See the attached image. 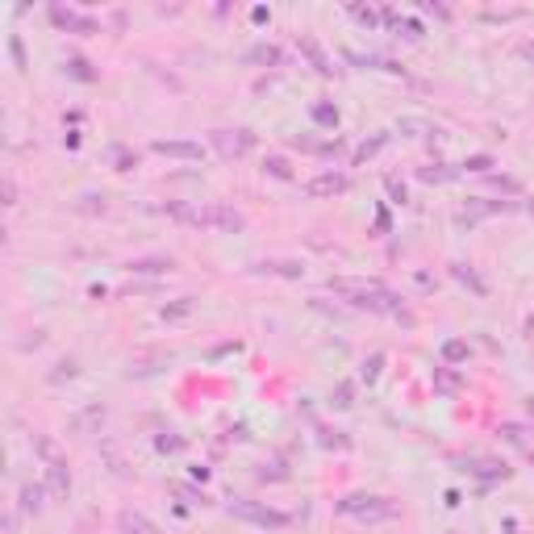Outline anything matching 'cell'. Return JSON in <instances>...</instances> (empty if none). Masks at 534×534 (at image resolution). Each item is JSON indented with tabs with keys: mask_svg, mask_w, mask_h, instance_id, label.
Listing matches in <instances>:
<instances>
[{
	"mask_svg": "<svg viewBox=\"0 0 534 534\" xmlns=\"http://www.w3.org/2000/svg\"><path fill=\"white\" fill-rule=\"evenodd\" d=\"M455 468H459L463 476L480 480V485H497V480H509V463H501V459H489V455H459V459H455Z\"/></svg>",
	"mask_w": 534,
	"mask_h": 534,
	"instance_id": "4",
	"label": "cell"
},
{
	"mask_svg": "<svg viewBox=\"0 0 534 534\" xmlns=\"http://www.w3.org/2000/svg\"><path fill=\"white\" fill-rule=\"evenodd\" d=\"M76 209H80V213H88V218H92V213H105V196H100V192H84Z\"/></svg>",
	"mask_w": 534,
	"mask_h": 534,
	"instance_id": "31",
	"label": "cell"
},
{
	"mask_svg": "<svg viewBox=\"0 0 534 534\" xmlns=\"http://www.w3.org/2000/svg\"><path fill=\"white\" fill-rule=\"evenodd\" d=\"M247 59H251V63H267V67H280V63H284V50L271 46V42H259V46H251Z\"/></svg>",
	"mask_w": 534,
	"mask_h": 534,
	"instance_id": "18",
	"label": "cell"
},
{
	"mask_svg": "<svg viewBox=\"0 0 534 534\" xmlns=\"http://www.w3.org/2000/svg\"><path fill=\"white\" fill-rule=\"evenodd\" d=\"M172 492H176V497H188L192 505H209V497H205V492L192 489V485H184V480H176V485H172Z\"/></svg>",
	"mask_w": 534,
	"mask_h": 534,
	"instance_id": "32",
	"label": "cell"
},
{
	"mask_svg": "<svg viewBox=\"0 0 534 534\" xmlns=\"http://www.w3.org/2000/svg\"><path fill=\"white\" fill-rule=\"evenodd\" d=\"M109 155H113V163H117V172H134V167H138V155H134L130 146H113Z\"/></svg>",
	"mask_w": 534,
	"mask_h": 534,
	"instance_id": "29",
	"label": "cell"
},
{
	"mask_svg": "<svg viewBox=\"0 0 534 534\" xmlns=\"http://www.w3.org/2000/svg\"><path fill=\"white\" fill-rule=\"evenodd\" d=\"M492 188H501V192H509V196H518L522 188H518V179H509V176H489Z\"/></svg>",
	"mask_w": 534,
	"mask_h": 534,
	"instance_id": "39",
	"label": "cell"
},
{
	"mask_svg": "<svg viewBox=\"0 0 534 534\" xmlns=\"http://www.w3.org/2000/svg\"><path fill=\"white\" fill-rule=\"evenodd\" d=\"M530 463H534V451H530Z\"/></svg>",
	"mask_w": 534,
	"mask_h": 534,
	"instance_id": "46",
	"label": "cell"
},
{
	"mask_svg": "<svg viewBox=\"0 0 534 534\" xmlns=\"http://www.w3.org/2000/svg\"><path fill=\"white\" fill-rule=\"evenodd\" d=\"M225 514L238 518V522H251V526H259V530H284V526L292 522L284 509H271V505H263V501H247V497L225 501Z\"/></svg>",
	"mask_w": 534,
	"mask_h": 534,
	"instance_id": "3",
	"label": "cell"
},
{
	"mask_svg": "<svg viewBox=\"0 0 534 534\" xmlns=\"http://www.w3.org/2000/svg\"><path fill=\"white\" fill-rule=\"evenodd\" d=\"M509 209H518V205H514V201H485V196H472L459 222H468V225H472L476 218H489V213H509Z\"/></svg>",
	"mask_w": 534,
	"mask_h": 534,
	"instance_id": "13",
	"label": "cell"
},
{
	"mask_svg": "<svg viewBox=\"0 0 534 534\" xmlns=\"http://www.w3.org/2000/svg\"><path fill=\"white\" fill-rule=\"evenodd\" d=\"M155 446H159L163 455H176V451H184V439H179V434H159Z\"/></svg>",
	"mask_w": 534,
	"mask_h": 534,
	"instance_id": "36",
	"label": "cell"
},
{
	"mask_svg": "<svg viewBox=\"0 0 534 534\" xmlns=\"http://www.w3.org/2000/svg\"><path fill=\"white\" fill-rule=\"evenodd\" d=\"M434 388L446 393V397H451V393H459V376H455V372H446V367H434Z\"/></svg>",
	"mask_w": 534,
	"mask_h": 534,
	"instance_id": "25",
	"label": "cell"
},
{
	"mask_svg": "<svg viewBox=\"0 0 534 534\" xmlns=\"http://www.w3.org/2000/svg\"><path fill=\"white\" fill-rule=\"evenodd\" d=\"M397 30H405V38H413V42L422 38V21H413V17H405V21L397 17Z\"/></svg>",
	"mask_w": 534,
	"mask_h": 534,
	"instance_id": "41",
	"label": "cell"
},
{
	"mask_svg": "<svg viewBox=\"0 0 534 534\" xmlns=\"http://www.w3.org/2000/svg\"><path fill=\"white\" fill-rule=\"evenodd\" d=\"M313 121H317V126H326V130H334V126H338V109L321 100V105H313Z\"/></svg>",
	"mask_w": 534,
	"mask_h": 534,
	"instance_id": "24",
	"label": "cell"
},
{
	"mask_svg": "<svg viewBox=\"0 0 534 534\" xmlns=\"http://www.w3.org/2000/svg\"><path fill=\"white\" fill-rule=\"evenodd\" d=\"M297 46H301V54L309 59V63H313V67H317V71H321V76H334V67H330V59H326V50L317 46V38H309V34H301V38H297Z\"/></svg>",
	"mask_w": 534,
	"mask_h": 534,
	"instance_id": "15",
	"label": "cell"
},
{
	"mask_svg": "<svg viewBox=\"0 0 534 534\" xmlns=\"http://www.w3.org/2000/svg\"><path fill=\"white\" fill-rule=\"evenodd\" d=\"M334 514H347L359 522H388L400 514V505L393 497H380V492H347L343 501H334Z\"/></svg>",
	"mask_w": 534,
	"mask_h": 534,
	"instance_id": "2",
	"label": "cell"
},
{
	"mask_svg": "<svg viewBox=\"0 0 534 534\" xmlns=\"http://www.w3.org/2000/svg\"><path fill=\"white\" fill-rule=\"evenodd\" d=\"M63 71H67L71 80H80V84H92V80H96V71H92L88 59H67V63H63Z\"/></svg>",
	"mask_w": 534,
	"mask_h": 534,
	"instance_id": "21",
	"label": "cell"
},
{
	"mask_svg": "<svg viewBox=\"0 0 534 534\" xmlns=\"http://www.w3.org/2000/svg\"><path fill=\"white\" fill-rule=\"evenodd\" d=\"M330 405H334V409H351V405H355V384H351V380H343V384L334 388Z\"/></svg>",
	"mask_w": 534,
	"mask_h": 534,
	"instance_id": "26",
	"label": "cell"
},
{
	"mask_svg": "<svg viewBox=\"0 0 534 534\" xmlns=\"http://www.w3.org/2000/svg\"><path fill=\"white\" fill-rule=\"evenodd\" d=\"M489 167H492V155H472V159L459 163V172H476V176H489Z\"/></svg>",
	"mask_w": 534,
	"mask_h": 534,
	"instance_id": "30",
	"label": "cell"
},
{
	"mask_svg": "<svg viewBox=\"0 0 534 534\" xmlns=\"http://www.w3.org/2000/svg\"><path fill=\"white\" fill-rule=\"evenodd\" d=\"M150 150L155 155H167V159H188V163L205 159V146L201 142H188V138H155Z\"/></svg>",
	"mask_w": 534,
	"mask_h": 534,
	"instance_id": "7",
	"label": "cell"
},
{
	"mask_svg": "<svg viewBox=\"0 0 534 534\" xmlns=\"http://www.w3.org/2000/svg\"><path fill=\"white\" fill-rule=\"evenodd\" d=\"M468 355H472V347H468L463 338H446L443 343V359L446 363H468Z\"/></svg>",
	"mask_w": 534,
	"mask_h": 534,
	"instance_id": "22",
	"label": "cell"
},
{
	"mask_svg": "<svg viewBox=\"0 0 534 534\" xmlns=\"http://www.w3.org/2000/svg\"><path fill=\"white\" fill-rule=\"evenodd\" d=\"M259 480H288V468H284L280 459H271V463L259 468Z\"/></svg>",
	"mask_w": 534,
	"mask_h": 534,
	"instance_id": "34",
	"label": "cell"
},
{
	"mask_svg": "<svg viewBox=\"0 0 534 534\" xmlns=\"http://www.w3.org/2000/svg\"><path fill=\"white\" fill-rule=\"evenodd\" d=\"M451 271H455V280H463V284H468L476 297H485V292H489V284H485V280H480V275H476L468 263H451Z\"/></svg>",
	"mask_w": 534,
	"mask_h": 534,
	"instance_id": "20",
	"label": "cell"
},
{
	"mask_svg": "<svg viewBox=\"0 0 534 534\" xmlns=\"http://www.w3.org/2000/svg\"><path fill=\"white\" fill-rule=\"evenodd\" d=\"M17 497H21V514H34V518H38V514H42L46 485H21V492H17Z\"/></svg>",
	"mask_w": 534,
	"mask_h": 534,
	"instance_id": "17",
	"label": "cell"
},
{
	"mask_svg": "<svg viewBox=\"0 0 534 534\" xmlns=\"http://www.w3.org/2000/svg\"><path fill=\"white\" fill-rule=\"evenodd\" d=\"M255 275H284V280H301L305 275V267L297 263V259H259V263H251Z\"/></svg>",
	"mask_w": 534,
	"mask_h": 534,
	"instance_id": "12",
	"label": "cell"
},
{
	"mask_svg": "<svg viewBox=\"0 0 534 534\" xmlns=\"http://www.w3.org/2000/svg\"><path fill=\"white\" fill-rule=\"evenodd\" d=\"M46 492H50V501H67L71 497V472H67L63 459L46 463Z\"/></svg>",
	"mask_w": 534,
	"mask_h": 534,
	"instance_id": "10",
	"label": "cell"
},
{
	"mask_svg": "<svg viewBox=\"0 0 534 534\" xmlns=\"http://www.w3.org/2000/svg\"><path fill=\"white\" fill-rule=\"evenodd\" d=\"M117 534H163L142 509H121L117 514Z\"/></svg>",
	"mask_w": 534,
	"mask_h": 534,
	"instance_id": "14",
	"label": "cell"
},
{
	"mask_svg": "<svg viewBox=\"0 0 534 534\" xmlns=\"http://www.w3.org/2000/svg\"><path fill=\"white\" fill-rule=\"evenodd\" d=\"M8 50H13V59H17V67H25V46H21V38H17V34L8 38Z\"/></svg>",
	"mask_w": 534,
	"mask_h": 534,
	"instance_id": "42",
	"label": "cell"
},
{
	"mask_svg": "<svg viewBox=\"0 0 534 534\" xmlns=\"http://www.w3.org/2000/svg\"><path fill=\"white\" fill-rule=\"evenodd\" d=\"M526 54H530V59H534V42H530V46H526Z\"/></svg>",
	"mask_w": 534,
	"mask_h": 534,
	"instance_id": "45",
	"label": "cell"
},
{
	"mask_svg": "<svg viewBox=\"0 0 534 534\" xmlns=\"http://www.w3.org/2000/svg\"><path fill=\"white\" fill-rule=\"evenodd\" d=\"M263 172L275 179H292V167H288V159H280V155H267L263 159Z\"/></svg>",
	"mask_w": 534,
	"mask_h": 534,
	"instance_id": "27",
	"label": "cell"
},
{
	"mask_svg": "<svg viewBox=\"0 0 534 534\" xmlns=\"http://www.w3.org/2000/svg\"><path fill=\"white\" fill-rule=\"evenodd\" d=\"M459 176V167H451V163H426V167H417V179L422 184H446V179Z\"/></svg>",
	"mask_w": 534,
	"mask_h": 534,
	"instance_id": "16",
	"label": "cell"
},
{
	"mask_svg": "<svg viewBox=\"0 0 534 534\" xmlns=\"http://www.w3.org/2000/svg\"><path fill=\"white\" fill-rule=\"evenodd\" d=\"M380 367H384V355L376 351V355L363 359V367H359V380H367V384H376V376H380Z\"/></svg>",
	"mask_w": 534,
	"mask_h": 534,
	"instance_id": "28",
	"label": "cell"
},
{
	"mask_svg": "<svg viewBox=\"0 0 534 534\" xmlns=\"http://www.w3.org/2000/svg\"><path fill=\"white\" fill-rule=\"evenodd\" d=\"M384 142H388V134H376V138L359 142V150H355V167H359V163H367V159H372V155H376V150H380Z\"/></svg>",
	"mask_w": 534,
	"mask_h": 534,
	"instance_id": "23",
	"label": "cell"
},
{
	"mask_svg": "<svg viewBox=\"0 0 534 534\" xmlns=\"http://www.w3.org/2000/svg\"><path fill=\"white\" fill-rule=\"evenodd\" d=\"M76 372H80V367H76V359H59V363H54V372H50V380H54V384H63V380H71Z\"/></svg>",
	"mask_w": 534,
	"mask_h": 534,
	"instance_id": "33",
	"label": "cell"
},
{
	"mask_svg": "<svg viewBox=\"0 0 534 534\" xmlns=\"http://www.w3.org/2000/svg\"><path fill=\"white\" fill-rule=\"evenodd\" d=\"M501 434H505L509 443H518V446H526V439H530V430H526V426H514V422H505Z\"/></svg>",
	"mask_w": 534,
	"mask_h": 534,
	"instance_id": "35",
	"label": "cell"
},
{
	"mask_svg": "<svg viewBox=\"0 0 534 534\" xmlns=\"http://www.w3.org/2000/svg\"><path fill=\"white\" fill-rule=\"evenodd\" d=\"M330 288L351 305L367 313H400V297L380 280H330Z\"/></svg>",
	"mask_w": 534,
	"mask_h": 534,
	"instance_id": "1",
	"label": "cell"
},
{
	"mask_svg": "<svg viewBox=\"0 0 534 534\" xmlns=\"http://www.w3.org/2000/svg\"><path fill=\"white\" fill-rule=\"evenodd\" d=\"M351 17H355L359 25H367V30L380 21V17H376V8H363V4H351Z\"/></svg>",
	"mask_w": 534,
	"mask_h": 534,
	"instance_id": "38",
	"label": "cell"
},
{
	"mask_svg": "<svg viewBox=\"0 0 534 534\" xmlns=\"http://www.w3.org/2000/svg\"><path fill=\"white\" fill-rule=\"evenodd\" d=\"M209 142H213V150L222 155L225 163H234V159H247L251 150H255V134L251 130H213L209 134Z\"/></svg>",
	"mask_w": 534,
	"mask_h": 534,
	"instance_id": "6",
	"label": "cell"
},
{
	"mask_svg": "<svg viewBox=\"0 0 534 534\" xmlns=\"http://www.w3.org/2000/svg\"><path fill=\"white\" fill-rule=\"evenodd\" d=\"M4 534H17V514H4Z\"/></svg>",
	"mask_w": 534,
	"mask_h": 534,
	"instance_id": "43",
	"label": "cell"
},
{
	"mask_svg": "<svg viewBox=\"0 0 534 534\" xmlns=\"http://www.w3.org/2000/svg\"><path fill=\"white\" fill-rule=\"evenodd\" d=\"M384 184H388V196H393L397 205H405V201H409V192H405V184H400L397 176H388V179H384Z\"/></svg>",
	"mask_w": 534,
	"mask_h": 534,
	"instance_id": "40",
	"label": "cell"
},
{
	"mask_svg": "<svg viewBox=\"0 0 534 534\" xmlns=\"http://www.w3.org/2000/svg\"><path fill=\"white\" fill-rule=\"evenodd\" d=\"M192 309H196V297H176L172 305L159 309V317H163V321H179V317H188Z\"/></svg>",
	"mask_w": 534,
	"mask_h": 534,
	"instance_id": "19",
	"label": "cell"
},
{
	"mask_svg": "<svg viewBox=\"0 0 534 534\" xmlns=\"http://www.w3.org/2000/svg\"><path fill=\"white\" fill-rule=\"evenodd\" d=\"M50 21H54L59 30H71V34H96V30H100L92 17L76 13V8H63V4H50Z\"/></svg>",
	"mask_w": 534,
	"mask_h": 534,
	"instance_id": "9",
	"label": "cell"
},
{
	"mask_svg": "<svg viewBox=\"0 0 534 534\" xmlns=\"http://www.w3.org/2000/svg\"><path fill=\"white\" fill-rule=\"evenodd\" d=\"M196 225H209V230H222V234H238L247 225V218L234 205H225V201H209V205L196 209Z\"/></svg>",
	"mask_w": 534,
	"mask_h": 534,
	"instance_id": "5",
	"label": "cell"
},
{
	"mask_svg": "<svg viewBox=\"0 0 534 534\" xmlns=\"http://www.w3.org/2000/svg\"><path fill=\"white\" fill-rule=\"evenodd\" d=\"M526 413H530V422H534V397H530V400H526Z\"/></svg>",
	"mask_w": 534,
	"mask_h": 534,
	"instance_id": "44",
	"label": "cell"
},
{
	"mask_svg": "<svg viewBox=\"0 0 534 534\" xmlns=\"http://www.w3.org/2000/svg\"><path fill=\"white\" fill-rule=\"evenodd\" d=\"M347 188H351V176H347V172H334V167L321 172V176H313L309 184H305L309 196H343Z\"/></svg>",
	"mask_w": 534,
	"mask_h": 534,
	"instance_id": "8",
	"label": "cell"
},
{
	"mask_svg": "<svg viewBox=\"0 0 534 534\" xmlns=\"http://www.w3.org/2000/svg\"><path fill=\"white\" fill-rule=\"evenodd\" d=\"M321 443L326 446H338V451H351V439L343 430H321Z\"/></svg>",
	"mask_w": 534,
	"mask_h": 534,
	"instance_id": "37",
	"label": "cell"
},
{
	"mask_svg": "<svg viewBox=\"0 0 534 534\" xmlns=\"http://www.w3.org/2000/svg\"><path fill=\"white\" fill-rule=\"evenodd\" d=\"M126 271H134V275H172L176 259L172 255H142V259H130Z\"/></svg>",
	"mask_w": 534,
	"mask_h": 534,
	"instance_id": "11",
	"label": "cell"
}]
</instances>
